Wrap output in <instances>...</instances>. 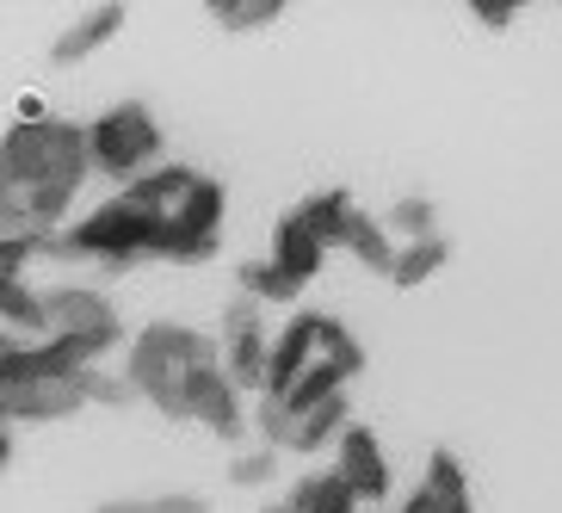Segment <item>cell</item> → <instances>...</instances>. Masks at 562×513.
I'll return each instance as SVG.
<instances>
[{"mask_svg":"<svg viewBox=\"0 0 562 513\" xmlns=\"http://www.w3.org/2000/svg\"><path fill=\"white\" fill-rule=\"evenodd\" d=\"M383 230L408 235V242H432L439 235V211H432V199H396L390 216H383Z\"/></svg>","mask_w":562,"mask_h":513,"instance_id":"cell-21","label":"cell"},{"mask_svg":"<svg viewBox=\"0 0 562 513\" xmlns=\"http://www.w3.org/2000/svg\"><path fill=\"white\" fill-rule=\"evenodd\" d=\"M347 254L359 266H371V272H383V279H396V260H402V248L390 242V230H383L378 216H352V230H347Z\"/></svg>","mask_w":562,"mask_h":513,"instance_id":"cell-17","label":"cell"},{"mask_svg":"<svg viewBox=\"0 0 562 513\" xmlns=\"http://www.w3.org/2000/svg\"><path fill=\"white\" fill-rule=\"evenodd\" d=\"M340 477L352 482V495H359V508H378L383 495H390V458H383V446H378V433L371 427H359L352 421L347 427V439H340V464H334Z\"/></svg>","mask_w":562,"mask_h":513,"instance_id":"cell-9","label":"cell"},{"mask_svg":"<svg viewBox=\"0 0 562 513\" xmlns=\"http://www.w3.org/2000/svg\"><path fill=\"white\" fill-rule=\"evenodd\" d=\"M204 13H211L216 32L241 37V32H260V25H279L284 7H279V0H211Z\"/></svg>","mask_w":562,"mask_h":513,"instance_id":"cell-18","label":"cell"},{"mask_svg":"<svg viewBox=\"0 0 562 513\" xmlns=\"http://www.w3.org/2000/svg\"><path fill=\"white\" fill-rule=\"evenodd\" d=\"M0 315H7V341H50V310L37 291H25V279L0 285Z\"/></svg>","mask_w":562,"mask_h":513,"instance_id":"cell-15","label":"cell"},{"mask_svg":"<svg viewBox=\"0 0 562 513\" xmlns=\"http://www.w3.org/2000/svg\"><path fill=\"white\" fill-rule=\"evenodd\" d=\"M272 464H279V451H248V458L229 464V482L235 489H260V482H272Z\"/></svg>","mask_w":562,"mask_h":513,"instance_id":"cell-24","label":"cell"},{"mask_svg":"<svg viewBox=\"0 0 562 513\" xmlns=\"http://www.w3.org/2000/svg\"><path fill=\"white\" fill-rule=\"evenodd\" d=\"M322 260H328V248L315 242V230L303 223V211H284L279 230H272V266L291 272L297 285H310L315 272H322Z\"/></svg>","mask_w":562,"mask_h":513,"instance_id":"cell-11","label":"cell"},{"mask_svg":"<svg viewBox=\"0 0 562 513\" xmlns=\"http://www.w3.org/2000/svg\"><path fill=\"white\" fill-rule=\"evenodd\" d=\"M352 427V409H347V390L328 402H315V409H284V433L272 451H303V458H315L322 446H340Z\"/></svg>","mask_w":562,"mask_h":513,"instance_id":"cell-8","label":"cell"},{"mask_svg":"<svg viewBox=\"0 0 562 513\" xmlns=\"http://www.w3.org/2000/svg\"><path fill=\"white\" fill-rule=\"evenodd\" d=\"M451 260V242L446 235H432V242H408V248H402V260H396V291H420V285L432 279V272H439V266Z\"/></svg>","mask_w":562,"mask_h":513,"instance_id":"cell-20","label":"cell"},{"mask_svg":"<svg viewBox=\"0 0 562 513\" xmlns=\"http://www.w3.org/2000/svg\"><path fill=\"white\" fill-rule=\"evenodd\" d=\"M470 13H476L482 25H513V19H519V7H501V0H488V7H470Z\"/></svg>","mask_w":562,"mask_h":513,"instance_id":"cell-25","label":"cell"},{"mask_svg":"<svg viewBox=\"0 0 562 513\" xmlns=\"http://www.w3.org/2000/svg\"><path fill=\"white\" fill-rule=\"evenodd\" d=\"M81 390H87V402H105V409H131L136 402V390H131V378H112V371H81Z\"/></svg>","mask_w":562,"mask_h":513,"instance_id":"cell-23","label":"cell"},{"mask_svg":"<svg viewBox=\"0 0 562 513\" xmlns=\"http://www.w3.org/2000/svg\"><path fill=\"white\" fill-rule=\"evenodd\" d=\"M87 365L75 359L68 341H7L0 347V383H37V378H81Z\"/></svg>","mask_w":562,"mask_h":513,"instance_id":"cell-10","label":"cell"},{"mask_svg":"<svg viewBox=\"0 0 562 513\" xmlns=\"http://www.w3.org/2000/svg\"><path fill=\"white\" fill-rule=\"evenodd\" d=\"M87 136H93V174H105V180H117V186L149 180L155 161H161V124H155L149 105H136V100H124L105 118H93Z\"/></svg>","mask_w":562,"mask_h":513,"instance_id":"cell-3","label":"cell"},{"mask_svg":"<svg viewBox=\"0 0 562 513\" xmlns=\"http://www.w3.org/2000/svg\"><path fill=\"white\" fill-rule=\"evenodd\" d=\"M402 513H439V508H432V495H427V489H414V495L402 501Z\"/></svg>","mask_w":562,"mask_h":513,"instance_id":"cell-26","label":"cell"},{"mask_svg":"<svg viewBox=\"0 0 562 513\" xmlns=\"http://www.w3.org/2000/svg\"><path fill=\"white\" fill-rule=\"evenodd\" d=\"M87 409L81 378H37V383H0V414L7 427L19 421H68V414Z\"/></svg>","mask_w":562,"mask_h":513,"instance_id":"cell-6","label":"cell"},{"mask_svg":"<svg viewBox=\"0 0 562 513\" xmlns=\"http://www.w3.org/2000/svg\"><path fill=\"white\" fill-rule=\"evenodd\" d=\"M235 390H241V383H235L223 365H204V371H192V383H186V409H192V421H204L216 439H241L248 414H241V397H235Z\"/></svg>","mask_w":562,"mask_h":513,"instance_id":"cell-7","label":"cell"},{"mask_svg":"<svg viewBox=\"0 0 562 513\" xmlns=\"http://www.w3.org/2000/svg\"><path fill=\"white\" fill-rule=\"evenodd\" d=\"M310 371H334V378H359L364 371V347L347 334L340 315L303 310L279 328V347H272V371H266V397H291Z\"/></svg>","mask_w":562,"mask_h":513,"instance_id":"cell-2","label":"cell"},{"mask_svg":"<svg viewBox=\"0 0 562 513\" xmlns=\"http://www.w3.org/2000/svg\"><path fill=\"white\" fill-rule=\"evenodd\" d=\"M272 347L279 334H266V315L254 298H235L223 310V371L235 383H260L266 390V371H272Z\"/></svg>","mask_w":562,"mask_h":513,"instance_id":"cell-5","label":"cell"},{"mask_svg":"<svg viewBox=\"0 0 562 513\" xmlns=\"http://www.w3.org/2000/svg\"><path fill=\"white\" fill-rule=\"evenodd\" d=\"M359 513H378V508H359Z\"/></svg>","mask_w":562,"mask_h":513,"instance_id":"cell-28","label":"cell"},{"mask_svg":"<svg viewBox=\"0 0 562 513\" xmlns=\"http://www.w3.org/2000/svg\"><path fill=\"white\" fill-rule=\"evenodd\" d=\"M204 365H223V353H216L211 334L180 328V322H155V328H143L131 341L124 378H131L136 397L149 402V409H161L167 421H192L186 383H192V371H204Z\"/></svg>","mask_w":562,"mask_h":513,"instance_id":"cell-1","label":"cell"},{"mask_svg":"<svg viewBox=\"0 0 562 513\" xmlns=\"http://www.w3.org/2000/svg\"><path fill=\"white\" fill-rule=\"evenodd\" d=\"M260 513H291V501H272V508H260Z\"/></svg>","mask_w":562,"mask_h":513,"instance_id":"cell-27","label":"cell"},{"mask_svg":"<svg viewBox=\"0 0 562 513\" xmlns=\"http://www.w3.org/2000/svg\"><path fill=\"white\" fill-rule=\"evenodd\" d=\"M297 211H303V223L315 230V242H322V248H347V230H352V216H359L352 192L328 186V192H315V199H303Z\"/></svg>","mask_w":562,"mask_h":513,"instance_id":"cell-14","label":"cell"},{"mask_svg":"<svg viewBox=\"0 0 562 513\" xmlns=\"http://www.w3.org/2000/svg\"><path fill=\"white\" fill-rule=\"evenodd\" d=\"M284 501H291V513H359V495H352V482L340 470H310V477H297V489Z\"/></svg>","mask_w":562,"mask_h":513,"instance_id":"cell-13","label":"cell"},{"mask_svg":"<svg viewBox=\"0 0 562 513\" xmlns=\"http://www.w3.org/2000/svg\"><path fill=\"white\" fill-rule=\"evenodd\" d=\"M93 513H211V501L199 495H149V501H105Z\"/></svg>","mask_w":562,"mask_h":513,"instance_id":"cell-22","label":"cell"},{"mask_svg":"<svg viewBox=\"0 0 562 513\" xmlns=\"http://www.w3.org/2000/svg\"><path fill=\"white\" fill-rule=\"evenodd\" d=\"M420 489L432 495V508H439V513H476V501H470V477H463V464L451 458V451H432V458H427Z\"/></svg>","mask_w":562,"mask_h":513,"instance_id":"cell-16","label":"cell"},{"mask_svg":"<svg viewBox=\"0 0 562 513\" xmlns=\"http://www.w3.org/2000/svg\"><path fill=\"white\" fill-rule=\"evenodd\" d=\"M235 285H241V298H254V303H291L303 291L291 272H279L272 260H241L235 266Z\"/></svg>","mask_w":562,"mask_h":513,"instance_id":"cell-19","label":"cell"},{"mask_svg":"<svg viewBox=\"0 0 562 513\" xmlns=\"http://www.w3.org/2000/svg\"><path fill=\"white\" fill-rule=\"evenodd\" d=\"M44 310H50V341H68L87 371L112 347H124V322H117L112 298L93 285H56V291H44Z\"/></svg>","mask_w":562,"mask_h":513,"instance_id":"cell-4","label":"cell"},{"mask_svg":"<svg viewBox=\"0 0 562 513\" xmlns=\"http://www.w3.org/2000/svg\"><path fill=\"white\" fill-rule=\"evenodd\" d=\"M117 32H124V7H93V13L75 19V25H68V32L50 44V63H56V68L81 63V56H93L105 37H117Z\"/></svg>","mask_w":562,"mask_h":513,"instance_id":"cell-12","label":"cell"}]
</instances>
